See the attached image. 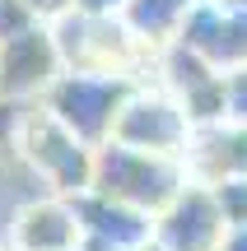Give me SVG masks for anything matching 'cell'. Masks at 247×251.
I'll return each instance as SVG.
<instances>
[{
    "instance_id": "cell-1",
    "label": "cell",
    "mask_w": 247,
    "mask_h": 251,
    "mask_svg": "<svg viewBox=\"0 0 247 251\" xmlns=\"http://www.w3.org/2000/svg\"><path fill=\"white\" fill-rule=\"evenodd\" d=\"M14 153L52 196H84L93 186V149L80 144L42 102L19 107V126H14Z\"/></svg>"
},
{
    "instance_id": "cell-2",
    "label": "cell",
    "mask_w": 247,
    "mask_h": 251,
    "mask_svg": "<svg viewBox=\"0 0 247 251\" xmlns=\"http://www.w3.org/2000/svg\"><path fill=\"white\" fill-rule=\"evenodd\" d=\"M182 186H192V172L182 158H159V153H140L126 144L108 140L93 149V186L98 196L121 200V205H136L145 214H164Z\"/></svg>"
},
{
    "instance_id": "cell-3",
    "label": "cell",
    "mask_w": 247,
    "mask_h": 251,
    "mask_svg": "<svg viewBox=\"0 0 247 251\" xmlns=\"http://www.w3.org/2000/svg\"><path fill=\"white\" fill-rule=\"evenodd\" d=\"M136 93L131 75H112V70H61V79L47 89L42 107L52 112L65 130L80 144L98 149L112 140V126H117L126 98Z\"/></svg>"
},
{
    "instance_id": "cell-4",
    "label": "cell",
    "mask_w": 247,
    "mask_h": 251,
    "mask_svg": "<svg viewBox=\"0 0 247 251\" xmlns=\"http://www.w3.org/2000/svg\"><path fill=\"white\" fill-rule=\"evenodd\" d=\"M192 135H196V126L187 117V107L159 84H136V93L126 98L117 126H112L117 144L140 149V153H159V158H182V163H187Z\"/></svg>"
},
{
    "instance_id": "cell-5",
    "label": "cell",
    "mask_w": 247,
    "mask_h": 251,
    "mask_svg": "<svg viewBox=\"0 0 247 251\" xmlns=\"http://www.w3.org/2000/svg\"><path fill=\"white\" fill-rule=\"evenodd\" d=\"M173 42L205 56L220 75L247 65V0H196Z\"/></svg>"
},
{
    "instance_id": "cell-6",
    "label": "cell",
    "mask_w": 247,
    "mask_h": 251,
    "mask_svg": "<svg viewBox=\"0 0 247 251\" xmlns=\"http://www.w3.org/2000/svg\"><path fill=\"white\" fill-rule=\"evenodd\" d=\"M61 56H56V42L47 33V24H33L28 33L5 37L0 42V102L9 107H33V102L47 98L56 79H61Z\"/></svg>"
},
{
    "instance_id": "cell-7",
    "label": "cell",
    "mask_w": 247,
    "mask_h": 251,
    "mask_svg": "<svg viewBox=\"0 0 247 251\" xmlns=\"http://www.w3.org/2000/svg\"><path fill=\"white\" fill-rule=\"evenodd\" d=\"M224 233H229V228H224L220 205H215L205 181L182 186V196H177L164 214H154V242L164 251H220Z\"/></svg>"
},
{
    "instance_id": "cell-8",
    "label": "cell",
    "mask_w": 247,
    "mask_h": 251,
    "mask_svg": "<svg viewBox=\"0 0 247 251\" xmlns=\"http://www.w3.org/2000/svg\"><path fill=\"white\" fill-rule=\"evenodd\" d=\"M84 242V228L65 196H33L14 205L5 228V251H75Z\"/></svg>"
},
{
    "instance_id": "cell-9",
    "label": "cell",
    "mask_w": 247,
    "mask_h": 251,
    "mask_svg": "<svg viewBox=\"0 0 247 251\" xmlns=\"http://www.w3.org/2000/svg\"><path fill=\"white\" fill-rule=\"evenodd\" d=\"M70 205H75V219H80L84 237H98V242H108L117 251H140L145 242H154V214H145L136 205L108 200L98 191H84Z\"/></svg>"
},
{
    "instance_id": "cell-10",
    "label": "cell",
    "mask_w": 247,
    "mask_h": 251,
    "mask_svg": "<svg viewBox=\"0 0 247 251\" xmlns=\"http://www.w3.org/2000/svg\"><path fill=\"white\" fill-rule=\"evenodd\" d=\"M187 172L192 181H220V177H247V130L243 126H201L187 144Z\"/></svg>"
},
{
    "instance_id": "cell-11",
    "label": "cell",
    "mask_w": 247,
    "mask_h": 251,
    "mask_svg": "<svg viewBox=\"0 0 247 251\" xmlns=\"http://www.w3.org/2000/svg\"><path fill=\"white\" fill-rule=\"evenodd\" d=\"M192 5L196 0H126L121 24H126V33L136 37L145 51H164L177 37V28H182V19H187Z\"/></svg>"
},
{
    "instance_id": "cell-12",
    "label": "cell",
    "mask_w": 247,
    "mask_h": 251,
    "mask_svg": "<svg viewBox=\"0 0 247 251\" xmlns=\"http://www.w3.org/2000/svg\"><path fill=\"white\" fill-rule=\"evenodd\" d=\"M210 196H215V205H220L224 228H247V177L210 181Z\"/></svg>"
},
{
    "instance_id": "cell-13",
    "label": "cell",
    "mask_w": 247,
    "mask_h": 251,
    "mask_svg": "<svg viewBox=\"0 0 247 251\" xmlns=\"http://www.w3.org/2000/svg\"><path fill=\"white\" fill-rule=\"evenodd\" d=\"M224 121L247 130V65L224 75Z\"/></svg>"
},
{
    "instance_id": "cell-14",
    "label": "cell",
    "mask_w": 247,
    "mask_h": 251,
    "mask_svg": "<svg viewBox=\"0 0 247 251\" xmlns=\"http://www.w3.org/2000/svg\"><path fill=\"white\" fill-rule=\"evenodd\" d=\"M126 0H75V14H89V19H121Z\"/></svg>"
},
{
    "instance_id": "cell-15",
    "label": "cell",
    "mask_w": 247,
    "mask_h": 251,
    "mask_svg": "<svg viewBox=\"0 0 247 251\" xmlns=\"http://www.w3.org/2000/svg\"><path fill=\"white\" fill-rule=\"evenodd\" d=\"M24 5L33 9V19H37V24H52V19L70 14V9H75V0H24Z\"/></svg>"
},
{
    "instance_id": "cell-16",
    "label": "cell",
    "mask_w": 247,
    "mask_h": 251,
    "mask_svg": "<svg viewBox=\"0 0 247 251\" xmlns=\"http://www.w3.org/2000/svg\"><path fill=\"white\" fill-rule=\"evenodd\" d=\"M220 251H247V228H229L224 233V247Z\"/></svg>"
},
{
    "instance_id": "cell-17",
    "label": "cell",
    "mask_w": 247,
    "mask_h": 251,
    "mask_svg": "<svg viewBox=\"0 0 247 251\" xmlns=\"http://www.w3.org/2000/svg\"><path fill=\"white\" fill-rule=\"evenodd\" d=\"M75 251H117V247H108V242H98V237H84Z\"/></svg>"
},
{
    "instance_id": "cell-18",
    "label": "cell",
    "mask_w": 247,
    "mask_h": 251,
    "mask_svg": "<svg viewBox=\"0 0 247 251\" xmlns=\"http://www.w3.org/2000/svg\"><path fill=\"white\" fill-rule=\"evenodd\" d=\"M140 251H164V247H159V242H145V247H140Z\"/></svg>"
},
{
    "instance_id": "cell-19",
    "label": "cell",
    "mask_w": 247,
    "mask_h": 251,
    "mask_svg": "<svg viewBox=\"0 0 247 251\" xmlns=\"http://www.w3.org/2000/svg\"><path fill=\"white\" fill-rule=\"evenodd\" d=\"M0 9H5V0H0Z\"/></svg>"
}]
</instances>
